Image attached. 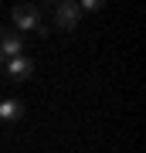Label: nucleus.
Instances as JSON below:
<instances>
[{
  "instance_id": "obj_2",
  "label": "nucleus",
  "mask_w": 146,
  "mask_h": 153,
  "mask_svg": "<svg viewBox=\"0 0 146 153\" xmlns=\"http://www.w3.org/2000/svg\"><path fill=\"white\" fill-rule=\"evenodd\" d=\"M78 14H82V7L71 4V0H65V4L54 7V21H58V27H65V31L78 27Z\"/></svg>"
},
{
  "instance_id": "obj_6",
  "label": "nucleus",
  "mask_w": 146,
  "mask_h": 153,
  "mask_svg": "<svg viewBox=\"0 0 146 153\" xmlns=\"http://www.w3.org/2000/svg\"><path fill=\"white\" fill-rule=\"evenodd\" d=\"M0 68H4V55H0Z\"/></svg>"
},
{
  "instance_id": "obj_5",
  "label": "nucleus",
  "mask_w": 146,
  "mask_h": 153,
  "mask_svg": "<svg viewBox=\"0 0 146 153\" xmlns=\"http://www.w3.org/2000/svg\"><path fill=\"white\" fill-rule=\"evenodd\" d=\"M21 116H24V105L21 102H0V119L10 123V119H21Z\"/></svg>"
},
{
  "instance_id": "obj_1",
  "label": "nucleus",
  "mask_w": 146,
  "mask_h": 153,
  "mask_svg": "<svg viewBox=\"0 0 146 153\" xmlns=\"http://www.w3.org/2000/svg\"><path fill=\"white\" fill-rule=\"evenodd\" d=\"M14 24L24 27V31H41V14H38V7H34V4L14 7Z\"/></svg>"
},
{
  "instance_id": "obj_4",
  "label": "nucleus",
  "mask_w": 146,
  "mask_h": 153,
  "mask_svg": "<svg viewBox=\"0 0 146 153\" xmlns=\"http://www.w3.org/2000/svg\"><path fill=\"white\" fill-rule=\"evenodd\" d=\"M7 71H10V75L14 78H27V75H31V71H34V61L31 58H10V61H7Z\"/></svg>"
},
{
  "instance_id": "obj_3",
  "label": "nucleus",
  "mask_w": 146,
  "mask_h": 153,
  "mask_svg": "<svg viewBox=\"0 0 146 153\" xmlns=\"http://www.w3.org/2000/svg\"><path fill=\"white\" fill-rule=\"evenodd\" d=\"M21 51H24L21 34H4V38H0V55H7V58H21Z\"/></svg>"
}]
</instances>
